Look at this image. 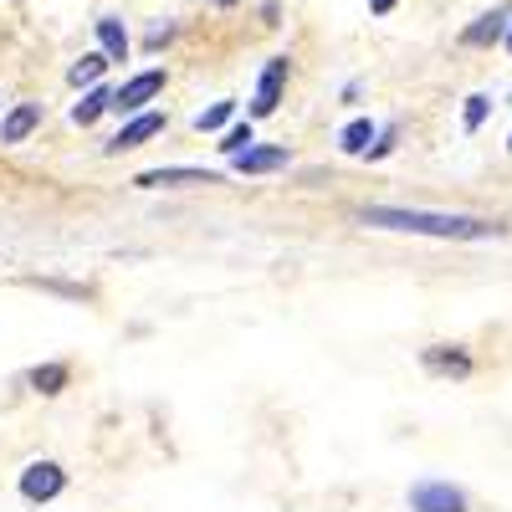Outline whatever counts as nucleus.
<instances>
[{
	"label": "nucleus",
	"instance_id": "1",
	"mask_svg": "<svg viewBox=\"0 0 512 512\" xmlns=\"http://www.w3.org/2000/svg\"><path fill=\"white\" fill-rule=\"evenodd\" d=\"M359 226L405 231V236H436V241H492V236H502L497 221L456 216V210H415V205H359Z\"/></svg>",
	"mask_w": 512,
	"mask_h": 512
},
{
	"label": "nucleus",
	"instance_id": "2",
	"mask_svg": "<svg viewBox=\"0 0 512 512\" xmlns=\"http://www.w3.org/2000/svg\"><path fill=\"white\" fill-rule=\"evenodd\" d=\"M16 492H21L31 507L57 502V497L67 492V472H62L57 461H26V466H21V477H16Z\"/></svg>",
	"mask_w": 512,
	"mask_h": 512
},
{
	"label": "nucleus",
	"instance_id": "3",
	"mask_svg": "<svg viewBox=\"0 0 512 512\" xmlns=\"http://www.w3.org/2000/svg\"><path fill=\"white\" fill-rule=\"evenodd\" d=\"M410 512H466V492L441 477H420L410 482Z\"/></svg>",
	"mask_w": 512,
	"mask_h": 512
},
{
	"label": "nucleus",
	"instance_id": "4",
	"mask_svg": "<svg viewBox=\"0 0 512 512\" xmlns=\"http://www.w3.org/2000/svg\"><path fill=\"white\" fill-rule=\"evenodd\" d=\"M159 93H164V67H149V72H134V77H128L123 88L113 93V108H118L123 118H134V113H144Z\"/></svg>",
	"mask_w": 512,
	"mask_h": 512
},
{
	"label": "nucleus",
	"instance_id": "5",
	"mask_svg": "<svg viewBox=\"0 0 512 512\" xmlns=\"http://www.w3.org/2000/svg\"><path fill=\"white\" fill-rule=\"evenodd\" d=\"M139 190H180V185H221V169H190V164H169V169H144L134 175Z\"/></svg>",
	"mask_w": 512,
	"mask_h": 512
},
{
	"label": "nucleus",
	"instance_id": "6",
	"mask_svg": "<svg viewBox=\"0 0 512 512\" xmlns=\"http://www.w3.org/2000/svg\"><path fill=\"white\" fill-rule=\"evenodd\" d=\"M164 134V113L159 108H144V113H134L118 134L108 139V154H128V149H144L149 139H159Z\"/></svg>",
	"mask_w": 512,
	"mask_h": 512
},
{
	"label": "nucleus",
	"instance_id": "7",
	"mask_svg": "<svg viewBox=\"0 0 512 512\" xmlns=\"http://www.w3.org/2000/svg\"><path fill=\"white\" fill-rule=\"evenodd\" d=\"M287 88V57H267L262 77H256V93H251V118H272Z\"/></svg>",
	"mask_w": 512,
	"mask_h": 512
},
{
	"label": "nucleus",
	"instance_id": "8",
	"mask_svg": "<svg viewBox=\"0 0 512 512\" xmlns=\"http://www.w3.org/2000/svg\"><path fill=\"white\" fill-rule=\"evenodd\" d=\"M287 164H292V149H282V144H251V149L231 154L236 175H277V169H287Z\"/></svg>",
	"mask_w": 512,
	"mask_h": 512
},
{
	"label": "nucleus",
	"instance_id": "9",
	"mask_svg": "<svg viewBox=\"0 0 512 512\" xmlns=\"http://www.w3.org/2000/svg\"><path fill=\"white\" fill-rule=\"evenodd\" d=\"M36 128H41V103H16L6 118H0V144L16 149V144H26L36 134Z\"/></svg>",
	"mask_w": 512,
	"mask_h": 512
},
{
	"label": "nucleus",
	"instance_id": "10",
	"mask_svg": "<svg viewBox=\"0 0 512 512\" xmlns=\"http://www.w3.org/2000/svg\"><path fill=\"white\" fill-rule=\"evenodd\" d=\"M507 11H487V16H477L472 26L461 31V41L466 47H497V41H507Z\"/></svg>",
	"mask_w": 512,
	"mask_h": 512
},
{
	"label": "nucleus",
	"instance_id": "11",
	"mask_svg": "<svg viewBox=\"0 0 512 512\" xmlns=\"http://www.w3.org/2000/svg\"><path fill=\"white\" fill-rule=\"evenodd\" d=\"M379 134H384V128L374 118H349L344 128H338V149H344V154H369Z\"/></svg>",
	"mask_w": 512,
	"mask_h": 512
},
{
	"label": "nucleus",
	"instance_id": "12",
	"mask_svg": "<svg viewBox=\"0 0 512 512\" xmlns=\"http://www.w3.org/2000/svg\"><path fill=\"white\" fill-rule=\"evenodd\" d=\"M108 108H113V93L108 88H88V93H82V103H72V123L77 128H93Z\"/></svg>",
	"mask_w": 512,
	"mask_h": 512
},
{
	"label": "nucleus",
	"instance_id": "13",
	"mask_svg": "<svg viewBox=\"0 0 512 512\" xmlns=\"http://www.w3.org/2000/svg\"><path fill=\"white\" fill-rule=\"evenodd\" d=\"M236 118V98H221V103H210V108H200L190 123H195V134H221V128Z\"/></svg>",
	"mask_w": 512,
	"mask_h": 512
},
{
	"label": "nucleus",
	"instance_id": "14",
	"mask_svg": "<svg viewBox=\"0 0 512 512\" xmlns=\"http://www.w3.org/2000/svg\"><path fill=\"white\" fill-rule=\"evenodd\" d=\"M425 369H441V374H472V359H466L456 344H436V349H425Z\"/></svg>",
	"mask_w": 512,
	"mask_h": 512
},
{
	"label": "nucleus",
	"instance_id": "15",
	"mask_svg": "<svg viewBox=\"0 0 512 512\" xmlns=\"http://www.w3.org/2000/svg\"><path fill=\"white\" fill-rule=\"evenodd\" d=\"M113 57L108 52H88V57H77L72 62V72H67V82H72V88H93V82L103 77V67H108Z\"/></svg>",
	"mask_w": 512,
	"mask_h": 512
},
{
	"label": "nucleus",
	"instance_id": "16",
	"mask_svg": "<svg viewBox=\"0 0 512 512\" xmlns=\"http://www.w3.org/2000/svg\"><path fill=\"white\" fill-rule=\"evenodd\" d=\"M67 379H72L67 364H41V369H31V390H36V395H62Z\"/></svg>",
	"mask_w": 512,
	"mask_h": 512
},
{
	"label": "nucleus",
	"instance_id": "17",
	"mask_svg": "<svg viewBox=\"0 0 512 512\" xmlns=\"http://www.w3.org/2000/svg\"><path fill=\"white\" fill-rule=\"evenodd\" d=\"M93 26H98V41H103V52H108L113 62H123V57H128V31H123V26H118L113 16H98Z\"/></svg>",
	"mask_w": 512,
	"mask_h": 512
},
{
	"label": "nucleus",
	"instance_id": "18",
	"mask_svg": "<svg viewBox=\"0 0 512 512\" xmlns=\"http://www.w3.org/2000/svg\"><path fill=\"white\" fill-rule=\"evenodd\" d=\"M256 144V128H251V118L246 123H231L226 134H221V154L231 159V154H241V149H251Z\"/></svg>",
	"mask_w": 512,
	"mask_h": 512
},
{
	"label": "nucleus",
	"instance_id": "19",
	"mask_svg": "<svg viewBox=\"0 0 512 512\" xmlns=\"http://www.w3.org/2000/svg\"><path fill=\"white\" fill-rule=\"evenodd\" d=\"M487 113H492V98L487 93H472V98H466V108H461V128H466V134H477V128L487 123Z\"/></svg>",
	"mask_w": 512,
	"mask_h": 512
},
{
	"label": "nucleus",
	"instance_id": "20",
	"mask_svg": "<svg viewBox=\"0 0 512 512\" xmlns=\"http://www.w3.org/2000/svg\"><path fill=\"white\" fill-rule=\"evenodd\" d=\"M169 36H175V26H164V31L154 26V31H149V47H164V41H169Z\"/></svg>",
	"mask_w": 512,
	"mask_h": 512
},
{
	"label": "nucleus",
	"instance_id": "21",
	"mask_svg": "<svg viewBox=\"0 0 512 512\" xmlns=\"http://www.w3.org/2000/svg\"><path fill=\"white\" fill-rule=\"evenodd\" d=\"M369 11H374V16H390V11H395V0H369Z\"/></svg>",
	"mask_w": 512,
	"mask_h": 512
},
{
	"label": "nucleus",
	"instance_id": "22",
	"mask_svg": "<svg viewBox=\"0 0 512 512\" xmlns=\"http://www.w3.org/2000/svg\"><path fill=\"white\" fill-rule=\"evenodd\" d=\"M210 6H236V0H210Z\"/></svg>",
	"mask_w": 512,
	"mask_h": 512
},
{
	"label": "nucleus",
	"instance_id": "23",
	"mask_svg": "<svg viewBox=\"0 0 512 512\" xmlns=\"http://www.w3.org/2000/svg\"><path fill=\"white\" fill-rule=\"evenodd\" d=\"M507 52H512V26H507Z\"/></svg>",
	"mask_w": 512,
	"mask_h": 512
},
{
	"label": "nucleus",
	"instance_id": "24",
	"mask_svg": "<svg viewBox=\"0 0 512 512\" xmlns=\"http://www.w3.org/2000/svg\"><path fill=\"white\" fill-rule=\"evenodd\" d=\"M507 149H512V139H507Z\"/></svg>",
	"mask_w": 512,
	"mask_h": 512
}]
</instances>
